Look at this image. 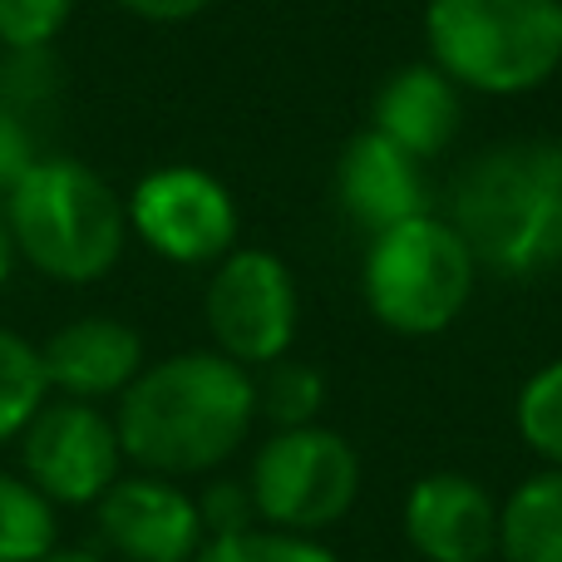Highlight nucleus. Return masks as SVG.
I'll list each match as a JSON object with an SVG mask.
<instances>
[{"label":"nucleus","mask_w":562,"mask_h":562,"mask_svg":"<svg viewBox=\"0 0 562 562\" xmlns=\"http://www.w3.org/2000/svg\"><path fill=\"white\" fill-rule=\"evenodd\" d=\"M257 425V380L223 350H178L119 395V445L144 474H213Z\"/></svg>","instance_id":"1"},{"label":"nucleus","mask_w":562,"mask_h":562,"mask_svg":"<svg viewBox=\"0 0 562 562\" xmlns=\"http://www.w3.org/2000/svg\"><path fill=\"white\" fill-rule=\"evenodd\" d=\"M449 223L479 272L538 277L562 262V144L518 138L469 158L454 178Z\"/></svg>","instance_id":"2"},{"label":"nucleus","mask_w":562,"mask_h":562,"mask_svg":"<svg viewBox=\"0 0 562 562\" xmlns=\"http://www.w3.org/2000/svg\"><path fill=\"white\" fill-rule=\"evenodd\" d=\"M15 257L40 277L79 286L114 272L128 243V207L79 158L45 154L0 203Z\"/></svg>","instance_id":"3"},{"label":"nucleus","mask_w":562,"mask_h":562,"mask_svg":"<svg viewBox=\"0 0 562 562\" xmlns=\"http://www.w3.org/2000/svg\"><path fill=\"white\" fill-rule=\"evenodd\" d=\"M429 65L459 89L514 99L562 65V0H429Z\"/></svg>","instance_id":"4"},{"label":"nucleus","mask_w":562,"mask_h":562,"mask_svg":"<svg viewBox=\"0 0 562 562\" xmlns=\"http://www.w3.org/2000/svg\"><path fill=\"white\" fill-rule=\"evenodd\" d=\"M474 252L439 213H419L390 233H375L366 247V267H360L370 311L395 336L449 330L474 296Z\"/></svg>","instance_id":"5"},{"label":"nucleus","mask_w":562,"mask_h":562,"mask_svg":"<svg viewBox=\"0 0 562 562\" xmlns=\"http://www.w3.org/2000/svg\"><path fill=\"white\" fill-rule=\"evenodd\" d=\"M257 524L316 538L321 528L340 524L360 494V459L336 429L291 425L262 439L247 474Z\"/></svg>","instance_id":"6"},{"label":"nucleus","mask_w":562,"mask_h":562,"mask_svg":"<svg viewBox=\"0 0 562 562\" xmlns=\"http://www.w3.org/2000/svg\"><path fill=\"white\" fill-rule=\"evenodd\" d=\"M207 330L237 366H272L296 340V277L277 252L233 247L207 281Z\"/></svg>","instance_id":"7"},{"label":"nucleus","mask_w":562,"mask_h":562,"mask_svg":"<svg viewBox=\"0 0 562 562\" xmlns=\"http://www.w3.org/2000/svg\"><path fill=\"white\" fill-rule=\"evenodd\" d=\"M128 227L144 237L148 252L178 267L223 262L237 243V203L207 168L168 164L138 178L128 198Z\"/></svg>","instance_id":"8"},{"label":"nucleus","mask_w":562,"mask_h":562,"mask_svg":"<svg viewBox=\"0 0 562 562\" xmlns=\"http://www.w3.org/2000/svg\"><path fill=\"white\" fill-rule=\"evenodd\" d=\"M20 464L49 504H99L124 474V445L99 405L59 395L20 429Z\"/></svg>","instance_id":"9"},{"label":"nucleus","mask_w":562,"mask_h":562,"mask_svg":"<svg viewBox=\"0 0 562 562\" xmlns=\"http://www.w3.org/2000/svg\"><path fill=\"white\" fill-rule=\"evenodd\" d=\"M99 533L124 562H193L207 543L198 498L164 474H119L94 504Z\"/></svg>","instance_id":"10"},{"label":"nucleus","mask_w":562,"mask_h":562,"mask_svg":"<svg viewBox=\"0 0 562 562\" xmlns=\"http://www.w3.org/2000/svg\"><path fill=\"white\" fill-rule=\"evenodd\" d=\"M405 538L425 562H488L498 553V498L454 469L425 474L405 498Z\"/></svg>","instance_id":"11"},{"label":"nucleus","mask_w":562,"mask_h":562,"mask_svg":"<svg viewBox=\"0 0 562 562\" xmlns=\"http://www.w3.org/2000/svg\"><path fill=\"white\" fill-rule=\"evenodd\" d=\"M336 198L366 237L390 233V227L429 213L425 164L409 158L405 148H395L385 134L366 128V134L350 138L336 164Z\"/></svg>","instance_id":"12"},{"label":"nucleus","mask_w":562,"mask_h":562,"mask_svg":"<svg viewBox=\"0 0 562 562\" xmlns=\"http://www.w3.org/2000/svg\"><path fill=\"white\" fill-rule=\"evenodd\" d=\"M40 366H45L49 395L99 405L109 395H124L138 380L144 336L119 316H79L40 346Z\"/></svg>","instance_id":"13"},{"label":"nucleus","mask_w":562,"mask_h":562,"mask_svg":"<svg viewBox=\"0 0 562 562\" xmlns=\"http://www.w3.org/2000/svg\"><path fill=\"white\" fill-rule=\"evenodd\" d=\"M459 85L439 65H405L385 79V89L375 94V134H385L395 148H405L409 158L429 164L439 158L459 134Z\"/></svg>","instance_id":"14"},{"label":"nucleus","mask_w":562,"mask_h":562,"mask_svg":"<svg viewBox=\"0 0 562 562\" xmlns=\"http://www.w3.org/2000/svg\"><path fill=\"white\" fill-rule=\"evenodd\" d=\"M504 562H562V469H538L498 504Z\"/></svg>","instance_id":"15"},{"label":"nucleus","mask_w":562,"mask_h":562,"mask_svg":"<svg viewBox=\"0 0 562 562\" xmlns=\"http://www.w3.org/2000/svg\"><path fill=\"white\" fill-rule=\"evenodd\" d=\"M55 504L30 479L0 469V562H40L55 553Z\"/></svg>","instance_id":"16"},{"label":"nucleus","mask_w":562,"mask_h":562,"mask_svg":"<svg viewBox=\"0 0 562 562\" xmlns=\"http://www.w3.org/2000/svg\"><path fill=\"white\" fill-rule=\"evenodd\" d=\"M49 400V380L40 366V346L0 326V445L20 439V429L35 419V409Z\"/></svg>","instance_id":"17"},{"label":"nucleus","mask_w":562,"mask_h":562,"mask_svg":"<svg viewBox=\"0 0 562 562\" xmlns=\"http://www.w3.org/2000/svg\"><path fill=\"white\" fill-rule=\"evenodd\" d=\"M262 370L267 375L257 380V415H267L277 429L316 425V409H321V400H326L321 370L306 366V360H286V356Z\"/></svg>","instance_id":"18"},{"label":"nucleus","mask_w":562,"mask_h":562,"mask_svg":"<svg viewBox=\"0 0 562 562\" xmlns=\"http://www.w3.org/2000/svg\"><path fill=\"white\" fill-rule=\"evenodd\" d=\"M193 562H336V553L306 533L252 524V528H237V533L207 538Z\"/></svg>","instance_id":"19"},{"label":"nucleus","mask_w":562,"mask_h":562,"mask_svg":"<svg viewBox=\"0 0 562 562\" xmlns=\"http://www.w3.org/2000/svg\"><path fill=\"white\" fill-rule=\"evenodd\" d=\"M514 419L524 445L548 469H562V360H548L538 375H528V385L518 390Z\"/></svg>","instance_id":"20"},{"label":"nucleus","mask_w":562,"mask_h":562,"mask_svg":"<svg viewBox=\"0 0 562 562\" xmlns=\"http://www.w3.org/2000/svg\"><path fill=\"white\" fill-rule=\"evenodd\" d=\"M75 15V0H0V45L30 55L45 49Z\"/></svg>","instance_id":"21"},{"label":"nucleus","mask_w":562,"mask_h":562,"mask_svg":"<svg viewBox=\"0 0 562 562\" xmlns=\"http://www.w3.org/2000/svg\"><path fill=\"white\" fill-rule=\"evenodd\" d=\"M40 158H45V154H40V144H35V134H30L25 114H20L10 99H0V198H5L10 188H15L20 178L40 164Z\"/></svg>","instance_id":"22"},{"label":"nucleus","mask_w":562,"mask_h":562,"mask_svg":"<svg viewBox=\"0 0 562 562\" xmlns=\"http://www.w3.org/2000/svg\"><path fill=\"white\" fill-rule=\"evenodd\" d=\"M198 514H203L207 538L237 533V528H252L257 524V508H252L247 484H213L203 498H198Z\"/></svg>","instance_id":"23"},{"label":"nucleus","mask_w":562,"mask_h":562,"mask_svg":"<svg viewBox=\"0 0 562 562\" xmlns=\"http://www.w3.org/2000/svg\"><path fill=\"white\" fill-rule=\"evenodd\" d=\"M119 5L138 20H154V25H178V20L203 15L213 0H119Z\"/></svg>","instance_id":"24"},{"label":"nucleus","mask_w":562,"mask_h":562,"mask_svg":"<svg viewBox=\"0 0 562 562\" xmlns=\"http://www.w3.org/2000/svg\"><path fill=\"white\" fill-rule=\"evenodd\" d=\"M10 267H15V243H10L5 213H0V286H5V281H10Z\"/></svg>","instance_id":"25"},{"label":"nucleus","mask_w":562,"mask_h":562,"mask_svg":"<svg viewBox=\"0 0 562 562\" xmlns=\"http://www.w3.org/2000/svg\"><path fill=\"white\" fill-rule=\"evenodd\" d=\"M40 562H99V558H89V553H59V548H55V553L40 558Z\"/></svg>","instance_id":"26"}]
</instances>
